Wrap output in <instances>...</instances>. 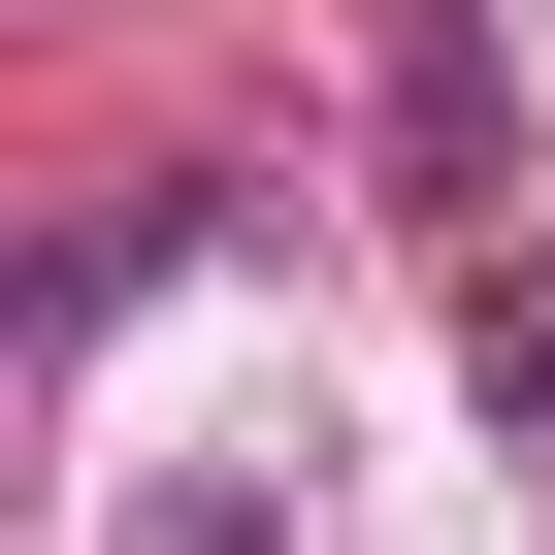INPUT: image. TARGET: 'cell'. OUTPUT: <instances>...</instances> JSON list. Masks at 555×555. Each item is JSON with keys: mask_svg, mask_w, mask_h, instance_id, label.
I'll list each match as a JSON object with an SVG mask.
<instances>
[{"mask_svg": "<svg viewBox=\"0 0 555 555\" xmlns=\"http://www.w3.org/2000/svg\"><path fill=\"white\" fill-rule=\"evenodd\" d=\"M457 392H490V425L555 457V261H490V295H457Z\"/></svg>", "mask_w": 555, "mask_h": 555, "instance_id": "7a4b0ae2", "label": "cell"}, {"mask_svg": "<svg viewBox=\"0 0 555 555\" xmlns=\"http://www.w3.org/2000/svg\"><path fill=\"white\" fill-rule=\"evenodd\" d=\"M99 555H295V490H261V457H164V490H131Z\"/></svg>", "mask_w": 555, "mask_h": 555, "instance_id": "6da1fadb", "label": "cell"}]
</instances>
